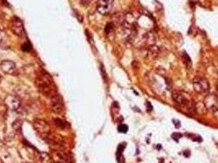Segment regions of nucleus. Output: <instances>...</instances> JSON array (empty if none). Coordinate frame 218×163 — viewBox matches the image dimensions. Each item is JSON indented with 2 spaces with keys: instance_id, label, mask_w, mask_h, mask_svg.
Listing matches in <instances>:
<instances>
[{
  "instance_id": "423d86ee",
  "label": "nucleus",
  "mask_w": 218,
  "mask_h": 163,
  "mask_svg": "<svg viewBox=\"0 0 218 163\" xmlns=\"http://www.w3.org/2000/svg\"><path fill=\"white\" fill-rule=\"evenodd\" d=\"M4 103L7 107L13 111L18 110L21 108V101L17 97L13 95H8L4 99Z\"/></svg>"
},
{
  "instance_id": "4be33fe9",
  "label": "nucleus",
  "mask_w": 218,
  "mask_h": 163,
  "mask_svg": "<svg viewBox=\"0 0 218 163\" xmlns=\"http://www.w3.org/2000/svg\"><path fill=\"white\" fill-rule=\"evenodd\" d=\"M172 122H173V124L175 125V126L176 127V128H180V121H178V120H173L172 121Z\"/></svg>"
},
{
  "instance_id": "a211bd4d",
  "label": "nucleus",
  "mask_w": 218,
  "mask_h": 163,
  "mask_svg": "<svg viewBox=\"0 0 218 163\" xmlns=\"http://www.w3.org/2000/svg\"><path fill=\"white\" fill-rule=\"evenodd\" d=\"M117 130L121 133H126L128 131V126L126 124H121L118 126Z\"/></svg>"
},
{
  "instance_id": "f8f14e48",
  "label": "nucleus",
  "mask_w": 218,
  "mask_h": 163,
  "mask_svg": "<svg viewBox=\"0 0 218 163\" xmlns=\"http://www.w3.org/2000/svg\"><path fill=\"white\" fill-rule=\"evenodd\" d=\"M38 159H39V162L41 163H49L51 162V156H49L48 153H40L38 154Z\"/></svg>"
},
{
  "instance_id": "f03ea898",
  "label": "nucleus",
  "mask_w": 218,
  "mask_h": 163,
  "mask_svg": "<svg viewBox=\"0 0 218 163\" xmlns=\"http://www.w3.org/2000/svg\"><path fill=\"white\" fill-rule=\"evenodd\" d=\"M34 130L41 135H48L50 131V126L44 119H35L33 122Z\"/></svg>"
},
{
  "instance_id": "20e7f679",
  "label": "nucleus",
  "mask_w": 218,
  "mask_h": 163,
  "mask_svg": "<svg viewBox=\"0 0 218 163\" xmlns=\"http://www.w3.org/2000/svg\"><path fill=\"white\" fill-rule=\"evenodd\" d=\"M193 88L198 93H207L209 90L208 82L202 78H196L193 81Z\"/></svg>"
},
{
  "instance_id": "a878e982",
  "label": "nucleus",
  "mask_w": 218,
  "mask_h": 163,
  "mask_svg": "<svg viewBox=\"0 0 218 163\" xmlns=\"http://www.w3.org/2000/svg\"><path fill=\"white\" fill-rule=\"evenodd\" d=\"M4 37H5V33L3 31H2V30H0V41H2L3 39H4Z\"/></svg>"
},
{
  "instance_id": "f257e3e1",
  "label": "nucleus",
  "mask_w": 218,
  "mask_h": 163,
  "mask_svg": "<svg viewBox=\"0 0 218 163\" xmlns=\"http://www.w3.org/2000/svg\"><path fill=\"white\" fill-rule=\"evenodd\" d=\"M35 85L41 94L47 97L57 95L53 78L44 72H42L35 80Z\"/></svg>"
},
{
  "instance_id": "9d476101",
  "label": "nucleus",
  "mask_w": 218,
  "mask_h": 163,
  "mask_svg": "<svg viewBox=\"0 0 218 163\" xmlns=\"http://www.w3.org/2000/svg\"><path fill=\"white\" fill-rule=\"evenodd\" d=\"M173 100L179 104H183V105H188L190 100H188L187 98L185 97L183 94L178 91H173L172 95Z\"/></svg>"
},
{
  "instance_id": "c756f323",
  "label": "nucleus",
  "mask_w": 218,
  "mask_h": 163,
  "mask_svg": "<svg viewBox=\"0 0 218 163\" xmlns=\"http://www.w3.org/2000/svg\"><path fill=\"white\" fill-rule=\"evenodd\" d=\"M1 80H2V78H1V76H0V82H1Z\"/></svg>"
},
{
  "instance_id": "aec40b11",
  "label": "nucleus",
  "mask_w": 218,
  "mask_h": 163,
  "mask_svg": "<svg viewBox=\"0 0 218 163\" xmlns=\"http://www.w3.org/2000/svg\"><path fill=\"white\" fill-rule=\"evenodd\" d=\"M172 137L174 140H176V142H178L179 139L182 137V134H180V133H173L172 135Z\"/></svg>"
},
{
  "instance_id": "ddd939ff",
  "label": "nucleus",
  "mask_w": 218,
  "mask_h": 163,
  "mask_svg": "<svg viewBox=\"0 0 218 163\" xmlns=\"http://www.w3.org/2000/svg\"><path fill=\"white\" fill-rule=\"evenodd\" d=\"M113 23L117 25H123L124 22L126 21L125 16L121 13H117L113 16Z\"/></svg>"
},
{
  "instance_id": "393cba45",
  "label": "nucleus",
  "mask_w": 218,
  "mask_h": 163,
  "mask_svg": "<svg viewBox=\"0 0 218 163\" xmlns=\"http://www.w3.org/2000/svg\"><path fill=\"white\" fill-rule=\"evenodd\" d=\"M146 105L148 106V112H150V111L152 110V104H150V103H149L148 101H147V102H146Z\"/></svg>"
},
{
  "instance_id": "412c9836",
  "label": "nucleus",
  "mask_w": 218,
  "mask_h": 163,
  "mask_svg": "<svg viewBox=\"0 0 218 163\" xmlns=\"http://www.w3.org/2000/svg\"><path fill=\"white\" fill-rule=\"evenodd\" d=\"M74 13H75V15H76V18H77V20H79L80 22H82V21H83V17L81 16V15H80L79 12H76V11H74Z\"/></svg>"
},
{
  "instance_id": "5701e85b",
  "label": "nucleus",
  "mask_w": 218,
  "mask_h": 163,
  "mask_svg": "<svg viewBox=\"0 0 218 163\" xmlns=\"http://www.w3.org/2000/svg\"><path fill=\"white\" fill-rule=\"evenodd\" d=\"M25 48H27V49H26V52H29V51L31 49V46H30V44L26 43L25 45L22 46V49H23V50H25Z\"/></svg>"
},
{
  "instance_id": "b1692460",
  "label": "nucleus",
  "mask_w": 218,
  "mask_h": 163,
  "mask_svg": "<svg viewBox=\"0 0 218 163\" xmlns=\"http://www.w3.org/2000/svg\"><path fill=\"white\" fill-rule=\"evenodd\" d=\"M80 1H81V3L83 5H89L93 0H80Z\"/></svg>"
},
{
  "instance_id": "39448f33",
  "label": "nucleus",
  "mask_w": 218,
  "mask_h": 163,
  "mask_svg": "<svg viewBox=\"0 0 218 163\" xmlns=\"http://www.w3.org/2000/svg\"><path fill=\"white\" fill-rule=\"evenodd\" d=\"M204 104L206 109L216 113L218 111V97L215 95H209L204 100Z\"/></svg>"
},
{
  "instance_id": "4468645a",
  "label": "nucleus",
  "mask_w": 218,
  "mask_h": 163,
  "mask_svg": "<svg viewBox=\"0 0 218 163\" xmlns=\"http://www.w3.org/2000/svg\"><path fill=\"white\" fill-rule=\"evenodd\" d=\"M182 57H183V60L185 62V65L188 66V67H190L192 65V61L190 57L188 56V54L185 52H183V55H182Z\"/></svg>"
},
{
  "instance_id": "7ed1b4c3",
  "label": "nucleus",
  "mask_w": 218,
  "mask_h": 163,
  "mask_svg": "<svg viewBox=\"0 0 218 163\" xmlns=\"http://www.w3.org/2000/svg\"><path fill=\"white\" fill-rule=\"evenodd\" d=\"M114 5V0H99L97 11L102 15H107L111 12Z\"/></svg>"
},
{
  "instance_id": "2eb2a0df",
  "label": "nucleus",
  "mask_w": 218,
  "mask_h": 163,
  "mask_svg": "<svg viewBox=\"0 0 218 163\" xmlns=\"http://www.w3.org/2000/svg\"><path fill=\"white\" fill-rule=\"evenodd\" d=\"M54 122H55V124L58 127L62 128V129H65L66 128V122L63 120L60 119V118H55L54 119Z\"/></svg>"
},
{
  "instance_id": "0eeeda50",
  "label": "nucleus",
  "mask_w": 218,
  "mask_h": 163,
  "mask_svg": "<svg viewBox=\"0 0 218 163\" xmlns=\"http://www.w3.org/2000/svg\"><path fill=\"white\" fill-rule=\"evenodd\" d=\"M51 99V109L54 113H60L63 110V102L62 100L58 94L53 96Z\"/></svg>"
},
{
  "instance_id": "cd10ccee",
  "label": "nucleus",
  "mask_w": 218,
  "mask_h": 163,
  "mask_svg": "<svg viewBox=\"0 0 218 163\" xmlns=\"http://www.w3.org/2000/svg\"><path fill=\"white\" fill-rule=\"evenodd\" d=\"M0 163H3V160H2L1 158H0Z\"/></svg>"
},
{
  "instance_id": "7c9ffc66",
  "label": "nucleus",
  "mask_w": 218,
  "mask_h": 163,
  "mask_svg": "<svg viewBox=\"0 0 218 163\" xmlns=\"http://www.w3.org/2000/svg\"><path fill=\"white\" fill-rule=\"evenodd\" d=\"M21 163H29V162H21Z\"/></svg>"
},
{
  "instance_id": "6ab92c4d",
  "label": "nucleus",
  "mask_w": 218,
  "mask_h": 163,
  "mask_svg": "<svg viewBox=\"0 0 218 163\" xmlns=\"http://www.w3.org/2000/svg\"><path fill=\"white\" fill-rule=\"evenodd\" d=\"M187 136L189 137V138H190L192 140H193V141H197V142H202L203 141L201 137L198 136L197 135H194V134H190Z\"/></svg>"
},
{
  "instance_id": "dca6fc26",
  "label": "nucleus",
  "mask_w": 218,
  "mask_h": 163,
  "mask_svg": "<svg viewBox=\"0 0 218 163\" xmlns=\"http://www.w3.org/2000/svg\"><path fill=\"white\" fill-rule=\"evenodd\" d=\"M21 126H22V122H21V120H18V119L16 120L13 123V125H12L13 129L16 130V131H18L19 130H21Z\"/></svg>"
},
{
  "instance_id": "1a4fd4ad",
  "label": "nucleus",
  "mask_w": 218,
  "mask_h": 163,
  "mask_svg": "<svg viewBox=\"0 0 218 163\" xmlns=\"http://www.w3.org/2000/svg\"><path fill=\"white\" fill-rule=\"evenodd\" d=\"M0 69L5 73L13 74L14 73V72L16 71V64L13 60H3L0 63Z\"/></svg>"
},
{
  "instance_id": "9b49d317",
  "label": "nucleus",
  "mask_w": 218,
  "mask_h": 163,
  "mask_svg": "<svg viewBox=\"0 0 218 163\" xmlns=\"http://www.w3.org/2000/svg\"><path fill=\"white\" fill-rule=\"evenodd\" d=\"M54 161L56 163H69V157L66 153L58 152L54 154Z\"/></svg>"
},
{
  "instance_id": "f3484780",
  "label": "nucleus",
  "mask_w": 218,
  "mask_h": 163,
  "mask_svg": "<svg viewBox=\"0 0 218 163\" xmlns=\"http://www.w3.org/2000/svg\"><path fill=\"white\" fill-rule=\"evenodd\" d=\"M105 33L107 36H109L111 33H113V23H109V24H107V26H106V28H105Z\"/></svg>"
},
{
  "instance_id": "bb28decb",
  "label": "nucleus",
  "mask_w": 218,
  "mask_h": 163,
  "mask_svg": "<svg viewBox=\"0 0 218 163\" xmlns=\"http://www.w3.org/2000/svg\"><path fill=\"white\" fill-rule=\"evenodd\" d=\"M184 155H185V156H186V157H189V156H190V150H186L185 152V153H184Z\"/></svg>"
},
{
  "instance_id": "c85d7f7f",
  "label": "nucleus",
  "mask_w": 218,
  "mask_h": 163,
  "mask_svg": "<svg viewBox=\"0 0 218 163\" xmlns=\"http://www.w3.org/2000/svg\"><path fill=\"white\" fill-rule=\"evenodd\" d=\"M217 91H218V83L217 84Z\"/></svg>"
},
{
  "instance_id": "6e6552de",
  "label": "nucleus",
  "mask_w": 218,
  "mask_h": 163,
  "mask_svg": "<svg viewBox=\"0 0 218 163\" xmlns=\"http://www.w3.org/2000/svg\"><path fill=\"white\" fill-rule=\"evenodd\" d=\"M12 30L13 32L19 36V37H22L24 35V26H23V23L21 22L19 18L17 17H13V22H12Z\"/></svg>"
}]
</instances>
